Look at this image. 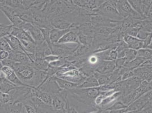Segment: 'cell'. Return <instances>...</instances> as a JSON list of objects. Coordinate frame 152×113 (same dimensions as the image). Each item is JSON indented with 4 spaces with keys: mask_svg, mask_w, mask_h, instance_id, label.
Listing matches in <instances>:
<instances>
[{
    "mask_svg": "<svg viewBox=\"0 0 152 113\" xmlns=\"http://www.w3.org/2000/svg\"><path fill=\"white\" fill-rule=\"evenodd\" d=\"M19 80L26 86L36 88L45 80L46 71L36 70L32 64H22L13 62L11 66Z\"/></svg>",
    "mask_w": 152,
    "mask_h": 113,
    "instance_id": "cell-1",
    "label": "cell"
},
{
    "mask_svg": "<svg viewBox=\"0 0 152 113\" xmlns=\"http://www.w3.org/2000/svg\"><path fill=\"white\" fill-rule=\"evenodd\" d=\"M96 10L98 14L111 20L121 21L123 19V18L118 12L116 7L107 1H105Z\"/></svg>",
    "mask_w": 152,
    "mask_h": 113,
    "instance_id": "cell-2",
    "label": "cell"
},
{
    "mask_svg": "<svg viewBox=\"0 0 152 113\" xmlns=\"http://www.w3.org/2000/svg\"><path fill=\"white\" fill-rule=\"evenodd\" d=\"M116 8L123 19L127 17H131L134 19H144L139 13L133 10L127 0H119Z\"/></svg>",
    "mask_w": 152,
    "mask_h": 113,
    "instance_id": "cell-3",
    "label": "cell"
},
{
    "mask_svg": "<svg viewBox=\"0 0 152 113\" xmlns=\"http://www.w3.org/2000/svg\"><path fill=\"white\" fill-rule=\"evenodd\" d=\"M77 45L75 46H69L68 44H52L51 49L52 54L57 56L60 58H66L73 55Z\"/></svg>",
    "mask_w": 152,
    "mask_h": 113,
    "instance_id": "cell-4",
    "label": "cell"
},
{
    "mask_svg": "<svg viewBox=\"0 0 152 113\" xmlns=\"http://www.w3.org/2000/svg\"><path fill=\"white\" fill-rule=\"evenodd\" d=\"M33 12L32 25L39 28H53L51 26L47 14L43 12L42 10H35L31 9Z\"/></svg>",
    "mask_w": 152,
    "mask_h": 113,
    "instance_id": "cell-5",
    "label": "cell"
},
{
    "mask_svg": "<svg viewBox=\"0 0 152 113\" xmlns=\"http://www.w3.org/2000/svg\"><path fill=\"white\" fill-rule=\"evenodd\" d=\"M21 28L30 34L36 44H40L45 42L41 30L38 27L32 23H25Z\"/></svg>",
    "mask_w": 152,
    "mask_h": 113,
    "instance_id": "cell-6",
    "label": "cell"
},
{
    "mask_svg": "<svg viewBox=\"0 0 152 113\" xmlns=\"http://www.w3.org/2000/svg\"><path fill=\"white\" fill-rule=\"evenodd\" d=\"M106 0H72L73 5L82 9L95 10Z\"/></svg>",
    "mask_w": 152,
    "mask_h": 113,
    "instance_id": "cell-7",
    "label": "cell"
},
{
    "mask_svg": "<svg viewBox=\"0 0 152 113\" xmlns=\"http://www.w3.org/2000/svg\"><path fill=\"white\" fill-rule=\"evenodd\" d=\"M48 20L52 28L59 30H65L69 28L72 25V23L66 19L63 15L54 17L48 19Z\"/></svg>",
    "mask_w": 152,
    "mask_h": 113,
    "instance_id": "cell-8",
    "label": "cell"
},
{
    "mask_svg": "<svg viewBox=\"0 0 152 113\" xmlns=\"http://www.w3.org/2000/svg\"><path fill=\"white\" fill-rule=\"evenodd\" d=\"M116 69L114 61L101 60L96 65L95 72L101 74H108L113 72Z\"/></svg>",
    "mask_w": 152,
    "mask_h": 113,
    "instance_id": "cell-9",
    "label": "cell"
},
{
    "mask_svg": "<svg viewBox=\"0 0 152 113\" xmlns=\"http://www.w3.org/2000/svg\"><path fill=\"white\" fill-rule=\"evenodd\" d=\"M1 71L7 79L9 80L10 82H12L15 85L18 87L26 86L25 85L19 80L14 70L12 67L9 66H2Z\"/></svg>",
    "mask_w": 152,
    "mask_h": 113,
    "instance_id": "cell-10",
    "label": "cell"
},
{
    "mask_svg": "<svg viewBox=\"0 0 152 113\" xmlns=\"http://www.w3.org/2000/svg\"><path fill=\"white\" fill-rule=\"evenodd\" d=\"M78 32V30L76 28H73L60 38L57 44H79Z\"/></svg>",
    "mask_w": 152,
    "mask_h": 113,
    "instance_id": "cell-11",
    "label": "cell"
},
{
    "mask_svg": "<svg viewBox=\"0 0 152 113\" xmlns=\"http://www.w3.org/2000/svg\"><path fill=\"white\" fill-rule=\"evenodd\" d=\"M8 58L15 62L22 64H32L28 56L22 51H12L10 53Z\"/></svg>",
    "mask_w": 152,
    "mask_h": 113,
    "instance_id": "cell-12",
    "label": "cell"
},
{
    "mask_svg": "<svg viewBox=\"0 0 152 113\" xmlns=\"http://www.w3.org/2000/svg\"><path fill=\"white\" fill-rule=\"evenodd\" d=\"M10 35L18 38L20 40H24L35 43L30 34L22 28L13 27Z\"/></svg>",
    "mask_w": 152,
    "mask_h": 113,
    "instance_id": "cell-13",
    "label": "cell"
},
{
    "mask_svg": "<svg viewBox=\"0 0 152 113\" xmlns=\"http://www.w3.org/2000/svg\"><path fill=\"white\" fill-rule=\"evenodd\" d=\"M114 28L108 27H95L94 40H101L107 38L114 31Z\"/></svg>",
    "mask_w": 152,
    "mask_h": 113,
    "instance_id": "cell-14",
    "label": "cell"
},
{
    "mask_svg": "<svg viewBox=\"0 0 152 113\" xmlns=\"http://www.w3.org/2000/svg\"><path fill=\"white\" fill-rule=\"evenodd\" d=\"M76 24V23H75ZM76 28L83 34L94 38L95 35V27L90 22L76 24Z\"/></svg>",
    "mask_w": 152,
    "mask_h": 113,
    "instance_id": "cell-15",
    "label": "cell"
},
{
    "mask_svg": "<svg viewBox=\"0 0 152 113\" xmlns=\"http://www.w3.org/2000/svg\"><path fill=\"white\" fill-rule=\"evenodd\" d=\"M73 28H74L72 27V25L70 28L65 30H59L54 28H52L50 31V39L52 44H57L60 38L63 36L66 33L72 30Z\"/></svg>",
    "mask_w": 152,
    "mask_h": 113,
    "instance_id": "cell-16",
    "label": "cell"
},
{
    "mask_svg": "<svg viewBox=\"0 0 152 113\" xmlns=\"http://www.w3.org/2000/svg\"><path fill=\"white\" fill-rule=\"evenodd\" d=\"M7 42L10 45L11 48L13 51H22L23 53H26L25 50L24 49L22 45L21 44V42L18 38L14 36L13 35H9L7 37H5Z\"/></svg>",
    "mask_w": 152,
    "mask_h": 113,
    "instance_id": "cell-17",
    "label": "cell"
},
{
    "mask_svg": "<svg viewBox=\"0 0 152 113\" xmlns=\"http://www.w3.org/2000/svg\"><path fill=\"white\" fill-rule=\"evenodd\" d=\"M17 87L12 82L7 80V78L2 76L0 78V92L4 93H9L10 91L15 89Z\"/></svg>",
    "mask_w": 152,
    "mask_h": 113,
    "instance_id": "cell-18",
    "label": "cell"
},
{
    "mask_svg": "<svg viewBox=\"0 0 152 113\" xmlns=\"http://www.w3.org/2000/svg\"><path fill=\"white\" fill-rule=\"evenodd\" d=\"M53 79L55 80V81L57 83L58 87L61 89H64L66 91H69L70 89L76 88L78 86V84H75L73 83H70L69 82H68L66 80H65L64 79H62L61 78H59L56 76H53Z\"/></svg>",
    "mask_w": 152,
    "mask_h": 113,
    "instance_id": "cell-19",
    "label": "cell"
},
{
    "mask_svg": "<svg viewBox=\"0 0 152 113\" xmlns=\"http://www.w3.org/2000/svg\"><path fill=\"white\" fill-rule=\"evenodd\" d=\"M98 87H99V84L95 76L93 74L92 75L87 77L84 80V82L80 85H79L77 88H89Z\"/></svg>",
    "mask_w": 152,
    "mask_h": 113,
    "instance_id": "cell-20",
    "label": "cell"
},
{
    "mask_svg": "<svg viewBox=\"0 0 152 113\" xmlns=\"http://www.w3.org/2000/svg\"><path fill=\"white\" fill-rule=\"evenodd\" d=\"M3 13L7 17V18L10 20V22L12 23L11 25H13V27L21 28L22 26L26 23L17 15H12L5 12H4Z\"/></svg>",
    "mask_w": 152,
    "mask_h": 113,
    "instance_id": "cell-21",
    "label": "cell"
},
{
    "mask_svg": "<svg viewBox=\"0 0 152 113\" xmlns=\"http://www.w3.org/2000/svg\"><path fill=\"white\" fill-rule=\"evenodd\" d=\"M145 60V59H144L142 58H141L139 56H136L132 61H131L129 62H127L125 63V64L124 65L123 67L127 68L128 69L130 70H133L139 67L143 63V62Z\"/></svg>",
    "mask_w": 152,
    "mask_h": 113,
    "instance_id": "cell-22",
    "label": "cell"
},
{
    "mask_svg": "<svg viewBox=\"0 0 152 113\" xmlns=\"http://www.w3.org/2000/svg\"><path fill=\"white\" fill-rule=\"evenodd\" d=\"M93 75L95 76L99 86L107 85L110 82V74H101L96 72H94Z\"/></svg>",
    "mask_w": 152,
    "mask_h": 113,
    "instance_id": "cell-23",
    "label": "cell"
},
{
    "mask_svg": "<svg viewBox=\"0 0 152 113\" xmlns=\"http://www.w3.org/2000/svg\"><path fill=\"white\" fill-rule=\"evenodd\" d=\"M32 65L36 70L45 71L49 66V64L45 61L44 58H36L33 61Z\"/></svg>",
    "mask_w": 152,
    "mask_h": 113,
    "instance_id": "cell-24",
    "label": "cell"
},
{
    "mask_svg": "<svg viewBox=\"0 0 152 113\" xmlns=\"http://www.w3.org/2000/svg\"><path fill=\"white\" fill-rule=\"evenodd\" d=\"M21 44L22 45L26 53H27V56H28L29 54H34L35 52L37 44L34 42L27 41L24 40H20Z\"/></svg>",
    "mask_w": 152,
    "mask_h": 113,
    "instance_id": "cell-25",
    "label": "cell"
},
{
    "mask_svg": "<svg viewBox=\"0 0 152 113\" xmlns=\"http://www.w3.org/2000/svg\"><path fill=\"white\" fill-rule=\"evenodd\" d=\"M78 38L79 44L91 46L93 44L94 38L87 36L80 32H78Z\"/></svg>",
    "mask_w": 152,
    "mask_h": 113,
    "instance_id": "cell-26",
    "label": "cell"
},
{
    "mask_svg": "<svg viewBox=\"0 0 152 113\" xmlns=\"http://www.w3.org/2000/svg\"><path fill=\"white\" fill-rule=\"evenodd\" d=\"M30 98L22 102L23 106V111L24 113H37L36 109L30 100Z\"/></svg>",
    "mask_w": 152,
    "mask_h": 113,
    "instance_id": "cell-27",
    "label": "cell"
},
{
    "mask_svg": "<svg viewBox=\"0 0 152 113\" xmlns=\"http://www.w3.org/2000/svg\"><path fill=\"white\" fill-rule=\"evenodd\" d=\"M137 56L142 58L145 60L152 59V50L148 48H141L137 50Z\"/></svg>",
    "mask_w": 152,
    "mask_h": 113,
    "instance_id": "cell-28",
    "label": "cell"
},
{
    "mask_svg": "<svg viewBox=\"0 0 152 113\" xmlns=\"http://www.w3.org/2000/svg\"><path fill=\"white\" fill-rule=\"evenodd\" d=\"M13 102L11 95L9 93H4L0 92V109L9 103Z\"/></svg>",
    "mask_w": 152,
    "mask_h": 113,
    "instance_id": "cell-29",
    "label": "cell"
},
{
    "mask_svg": "<svg viewBox=\"0 0 152 113\" xmlns=\"http://www.w3.org/2000/svg\"><path fill=\"white\" fill-rule=\"evenodd\" d=\"M39 28L40 29L41 32L42 33L45 42L48 45L50 49H51L52 43H51V39H50L51 28Z\"/></svg>",
    "mask_w": 152,
    "mask_h": 113,
    "instance_id": "cell-30",
    "label": "cell"
},
{
    "mask_svg": "<svg viewBox=\"0 0 152 113\" xmlns=\"http://www.w3.org/2000/svg\"><path fill=\"white\" fill-rule=\"evenodd\" d=\"M13 27V25L10 24L0 27V38H5L10 35Z\"/></svg>",
    "mask_w": 152,
    "mask_h": 113,
    "instance_id": "cell-31",
    "label": "cell"
},
{
    "mask_svg": "<svg viewBox=\"0 0 152 113\" xmlns=\"http://www.w3.org/2000/svg\"><path fill=\"white\" fill-rule=\"evenodd\" d=\"M152 19H145L142 20L140 30L152 33Z\"/></svg>",
    "mask_w": 152,
    "mask_h": 113,
    "instance_id": "cell-32",
    "label": "cell"
},
{
    "mask_svg": "<svg viewBox=\"0 0 152 113\" xmlns=\"http://www.w3.org/2000/svg\"><path fill=\"white\" fill-rule=\"evenodd\" d=\"M5 5L13 7L14 9H25L22 4L21 0H6Z\"/></svg>",
    "mask_w": 152,
    "mask_h": 113,
    "instance_id": "cell-33",
    "label": "cell"
},
{
    "mask_svg": "<svg viewBox=\"0 0 152 113\" xmlns=\"http://www.w3.org/2000/svg\"><path fill=\"white\" fill-rule=\"evenodd\" d=\"M137 56V50H134L131 48H128L125 50V56L127 62L132 61Z\"/></svg>",
    "mask_w": 152,
    "mask_h": 113,
    "instance_id": "cell-34",
    "label": "cell"
},
{
    "mask_svg": "<svg viewBox=\"0 0 152 113\" xmlns=\"http://www.w3.org/2000/svg\"><path fill=\"white\" fill-rule=\"evenodd\" d=\"M127 1L129 2V5L132 7L133 10H135L136 12L139 13L141 15V0H127Z\"/></svg>",
    "mask_w": 152,
    "mask_h": 113,
    "instance_id": "cell-35",
    "label": "cell"
},
{
    "mask_svg": "<svg viewBox=\"0 0 152 113\" xmlns=\"http://www.w3.org/2000/svg\"><path fill=\"white\" fill-rule=\"evenodd\" d=\"M0 50H5L10 53L13 50L5 38H0Z\"/></svg>",
    "mask_w": 152,
    "mask_h": 113,
    "instance_id": "cell-36",
    "label": "cell"
},
{
    "mask_svg": "<svg viewBox=\"0 0 152 113\" xmlns=\"http://www.w3.org/2000/svg\"><path fill=\"white\" fill-rule=\"evenodd\" d=\"M127 106H128L124 105L123 103V102L120 100V98H119V99L118 100L116 101L111 106H110L109 108H108L107 110H108V111L116 110H119V109L126 108Z\"/></svg>",
    "mask_w": 152,
    "mask_h": 113,
    "instance_id": "cell-37",
    "label": "cell"
},
{
    "mask_svg": "<svg viewBox=\"0 0 152 113\" xmlns=\"http://www.w3.org/2000/svg\"><path fill=\"white\" fill-rule=\"evenodd\" d=\"M114 61H115L116 69H121V67H123L125 64V63L127 62V59L125 57H124V58H117Z\"/></svg>",
    "mask_w": 152,
    "mask_h": 113,
    "instance_id": "cell-38",
    "label": "cell"
},
{
    "mask_svg": "<svg viewBox=\"0 0 152 113\" xmlns=\"http://www.w3.org/2000/svg\"><path fill=\"white\" fill-rule=\"evenodd\" d=\"M151 35H152V33H150V32H146L140 29L137 35L136 38L141 40L144 41Z\"/></svg>",
    "mask_w": 152,
    "mask_h": 113,
    "instance_id": "cell-39",
    "label": "cell"
},
{
    "mask_svg": "<svg viewBox=\"0 0 152 113\" xmlns=\"http://www.w3.org/2000/svg\"><path fill=\"white\" fill-rule=\"evenodd\" d=\"M66 62V60L65 59V58H60L57 61H56L55 62H52L49 64H50L51 66H53L54 67L60 68L61 66H63Z\"/></svg>",
    "mask_w": 152,
    "mask_h": 113,
    "instance_id": "cell-40",
    "label": "cell"
},
{
    "mask_svg": "<svg viewBox=\"0 0 152 113\" xmlns=\"http://www.w3.org/2000/svg\"><path fill=\"white\" fill-rule=\"evenodd\" d=\"M59 58H60L59 56L53 55V54H51V55L45 56L44 58V59L48 64H50L53 62H55V61H57Z\"/></svg>",
    "mask_w": 152,
    "mask_h": 113,
    "instance_id": "cell-41",
    "label": "cell"
},
{
    "mask_svg": "<svg viewBox=\"0 0 152 113\" xmlns=\"http://www.w3.org/2000/svg\"><path fill=\"white\" fill-rule=\"evenodd\" d=\"M144 48L152 49V35L144 40Z\"/></svg>",
    "mask_w": 152,
    "mask_h": 113,
    "instance_id": "cell-42",
    "label": "cell"
},
{
    "mask_svg": "<svg viewBox=\"0 0 152 113\" xmlns=\"http://www.w3.org/2000/svg\"><path fill=\"white\" fill-rule=\"evenodd\" d=\"M133 76H134V74H133V71L129 70L121 75V80H127L128 79H129V78L133 77Z\"/></svg>",
    "mask_w": 152,
    "mask_h": 113,
    "instance_id": "cell-43",
    "label": "cell"
},
{
    "mask_svg": "<svg viewBox=\"0 0 152 113\" xmlns=\"http://www.w3.org/2000/svg\"><path fill=\"white\" fill-rule=\"evenodd\" d=\"M110 57L111 61H115L118 58V53L116 49H111L110 52Z\"/></svg>",
    "mask_w": 152,
    "mask_h": 113,
    "instance_id": "cell-44",
    "label": "cell"
},
{
    "mask_svg": "<svg viewBox=\"0 0 152 113\" xmlns=\"http://www.w3.org/2000/svg\"><path fill=\"white\" fill-rule=\"evenodd\" d=\"M10 53L5 50H0V60L2 61L8 58Z\"/></svg>",
    "mask_w": 152,
    "mask_h": 113,
    "instance_id": "cell-45",
    "label": "cell"
},
{
    "mask_svg": "<svg viewBox=\"0 0 152 113\" xmlns=\"http://www.w3.org/2000/svg\"><path fill=\"white\" fill-rule=\"evenodd\" d=\"M152 59H146L143 63H142L139 67H151L152 66Z\"/></svg>",
    "mask_w": 152,
    "mask_h": 113,
    "instance_id": "cell-46",
    "label": "cell"
},
{
    "mask_svg": "<svg viewBox=\"0 0 152 113\" xmlns=\"http://www.w3.org/2000/svg\"><path fill=\"white\" fill-rule=\"evenodd\" d=\"M66 113H78V112L75 107L68 105L66 109Z\"/></svg>",
    "mask_w": 152,
    "mask_h": 113,
    "instance_id": "cell-47",
    "label": "cell"
},
{
    "mask_svg": "<svg viewBox=\"0 0 152 113\" xmlns=\"http://www.w3.org/2000/svg\"><path fill=\"white\" fill-rule=\"evenodd\" d=\"M108 2H109L110 4H111L113 5H114V7H116V5L117 4V2L119 0H106Z\"/></svg>",
    "mask_w": 152,
    "mask_h": 113,
    "instance_id": "cell-48",
    "label": "cell"
},
{
    "mask_svg": "<svg viewBox=\"0 0 152 113\" xmlns=\"http://www.w3.org/2000/svg\"><path fill=\"white\" fill-rule=\"evenodd\" d=\"M54 113H66V109H61L58 110H54Z\"/></svg>",
    "mask_w": 152,
    "mask_h": 113,
    "instance_id": "cell-49",
    "label": "cell"
},
{
    "mask_svg": "<svg viewBox=\"0 0 152 113\" xmlns=\"http://www.w3.org/2000/svg\"><path fill=\"white\" fill-rule=\"evenodd\" d=\"M7 24H5V23H0V27H2L4 25H7Z\"/></svg>",
    "mask_w": 152,
    "mask_h": 113,
    "instance_id": "cell-50",
    "label": "cell"
},
{
    "mask_svg": "<svg viewBox=\"0 0 152 113\" xmlns=\"http://www.w3.org/2000/svg\"><path fill=\"white\" fill-rule=\"evenodd\" d=\"M2 63H1V61L0 60V70L2 69Z\"/></svg>",
    "mask_w": 152,
    "mask_h": 113,
    "instance_id": "cell-51",
    "label": "cell"
},
{
    "mask_svg": "<svg viewBox=\"0 0 152 113\" xmlns=\"http://www.w3.org/2000/svg\"><path fill=\"white\" fill-rule=\"evenodd\" d=\"M2 76H4V75H3L2 72H1V70H0V78H1Z\"/></svg>",
    "mask_w": 152,
    "mask_h": 113,
    "instance_id": "cell-52",
    "label": "cell"
},
{
    "mask_svg": "<svg viewBox=\"0 0 152 113\" xmlns=\"http://www.w3.org/2000/svg\"><path fill=\"white\" fill-rule=\"evenodd\" d=\"M88 113H98V111H94V112H91Z\"/></svg>",
    "mask_w": 152,
    "mask_h": 113,
    "instance_id": "cell-53",
    "label": "cell"
}]
</instances>
